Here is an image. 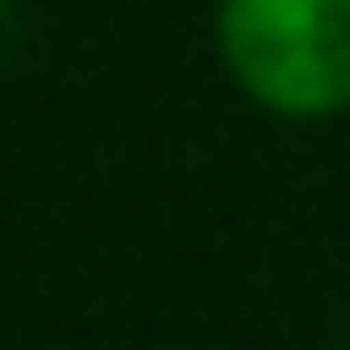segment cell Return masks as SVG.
Here are the masks:
<instances>
[{
    "mask_svg": "<svg viewBox=\"0 0 350 350\" xmlns=\"http://www.w3.org/2000/svg\"><path fill=\"white\" fill-rule=\"evenodd\" d=\"M231 82L283 120L350 112V0H216Z\"/></svg>",
    "mask_w": 350,
    "mask_h": 350,
    "instance_id": "6da1fadb",
    "label": "cell"
},
{
    "mask_svg": "<svg viewBox=\"0 0 350 350\" xmlns=\"http://www.w3.org/2000/svg\"><path fill=\"white\" fill-rule=\"evenodd\" d=\"M8 45H15V0H0V60H8Z\"/></svg>",
    "mask_w": 350,
    "mask_h": 350,
    "instance_id": "7a4b0ae2",
    "label": "cell"
}]
</instances>
